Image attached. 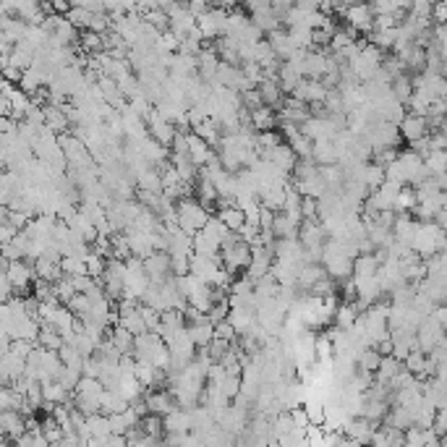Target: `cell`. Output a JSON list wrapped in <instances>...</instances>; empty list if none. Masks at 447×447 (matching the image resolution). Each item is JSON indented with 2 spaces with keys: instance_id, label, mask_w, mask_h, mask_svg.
Segmentation results:
<instances>
[{
  "instance_id": "9c48e42d",
  "label": "cell",
  "mask_w": 447,
  "mask_h": 447,
  "mask_svg": "<svg viewBox=\"0 0 447 447\" xmlns=\"http://www.w3.org/2000/svg\"><path fill=\"white\" fill-rule=\"evenodd\" d=\"M429 131H432V123H429L426 116L411 113V116H406V118L400 120V133H403V139L411 142V144L424 139V136H429Z\"/></svg>"
},
{
  "instance_id": "44dd1931",
  "label": "cell",
  "mask_w": 447,
  "mask_h": 447,
  "mask_svg": "<svg viewBox=\"0 0 447 447\" xmlns=\"http://www.w3.org/2000/svg\"><path fill=\"white\" fill-rule=\"evenodd\" d=\"M403 361L400 358H395V356H384L382 358V364H380V369H377V382H382V384H393V380L403 371V367H400Z\"/></svg>"
},
{
  "instance_id": "d6a6232c",
  "label": "cell",
  "mask_w": 447,
  "mask_h": 447,
  "mask_svg": "<svg viewBox=\"0 0 447 447\" xmlns=\"http://www.w3.org/2000/svg\"><path fill=\"white\" fill-rule=\"evenodd\" d=\"M319 175L329 188L342 184V168H338V165H319Z\"/></svg>"
},
{
  "instance_id": "5bb4252c",
  "label": "cell",
  "mask_w": 447,
  "mask_h": 447,
  "mask_svg": "<svg viewBox=\"0 0 447 447\" xmlns=\"http://www.w3.org/2000/svg\"><path fill=\"white\" fill-rule=\"evenodd\" d=\"M251 120H254V129L257 131H270V129H277L280 126V116L275 113V107L262 105L257 110H251Z\"/></svg>"
},
{
  "instance_id": "d4e9b609",
  "label": "cell",
  "mask_w": 447,
  "mask_h": 447,
  "mask_svg": "<svg viewBox=\"0 0 447 447\" xmlns=\"http://www.w3.org/2000/svg\"><path fill=\"white\" fill-rule=\"evenodd\" d=\"M217 215H220V217L225 220V225H228L230 230H236V233L243 228V225H246V212L241 210L238 204H233V207H225V210H220Z\"/></svg>"
},
{
  "instance_id": "74e56055",
  "label": "cell",
  "mask_w": 447,
  "mask_h": 447,
  "mask_svg": "<svg viewBox=\"0 0 447 447\" xmlns=\"http://www.w3.org/2000/svg\"><path fill=\"white\" fill-rule=\"evenodd\" d=\"M71 280H74V288L79 293H89L94 288V283H97V277L92 275H71Z\"/></svg>"
},
{
  "instance_id": "4316f807",
  "label": "cell",
  "mask_w": 447,
  "mask_h": 447,
  "mask_svg": "<svg viewBox=\"0 0 447 447\" xmlns=\"http://www.w3.org/2000/svg\"><path fill=\"white\" fill-rule=\"evenodd\" d=\"M424 160H426V168L432 175H445L447 173V149H434Z\"/></svg>"
},
{
  "instance_id": "4fadbf2b",
  "label": "cell",
  "mask_w": 447,
  "mask_h": 447,
  "mask_svg": "<svg viewBox=\"0 0 447 447\" xmlns=\"http://www.w3.org/2000/svg\"><path fill=\"white\" fill-rule=\"evenodd\" d=\"M301 76L303 71L293 61H283V66H280V74H277V81H280V87H283V92H290L293 94V89L301 84Z\"/></svg>"
},
{
  "instance_id": "f1b7e54d",
  "label": "cell",
  "mask_w": 447,
  "mask_h": 447,
  "mask_svg": "<svg viewBox=\"0 0 447 447\" xmlns=\"http://www.w3.org/2000/svg\"><path fill=\"white\" fill-rule=\"evenodd\" d=\"M118 325H123V327H129L133 332V335H142V332H146V322H144V316H142V312L136 309V312H129V314H123L120 316V322Z\"/></svg>"
},
{
  "instance_id": "6da1fadb",
  "label": "cell",
  "mask_w": 447,
  "mask_h": 447,
  "mask_svg": "<svg viewBox=\"0 0 447 447\" xmlns=\"http://www.w3.org/2000/svg\"><path fill=\"white\" fill-rule=\"evenodd\" d=\"M175 210H178V225L184 228L186 233L197 236L199 230L207 225V220L212 217V212L199 201V199L184 197L175 201Z\"/></svg>"
},
{
  "instance_id": "1f68e13d",
  "label": "cell",
  "mask_w": 447,
  "mask_h": 447,
  "mask_svg": "<svg viewBox=\"0 0 447 447\" xmlns=\"http://www.w3.org/2000/svg\"><path fill=\"white\" fill-rule=\"evenodd\" d=\"M113 257H118V259L133 257L131 243H129V236H126V233H113Z\"/></svg>"
},
{
  "instance_id": "d6986e66",
  "label": "cell",
  "mask_w": 447,
  "mask_h": 447,
  "mask_svg": "<svg viewBox=\"0 0 447 447\" xmlns=\"http://www.w3.org/2000/svg\"><path fill=\"white\" fill-rule=\"evenodd\" d=\"M34 270H37V277H40V280H50V283H55L58 277H63L61 259H53V257H40V259H34Z\"/></svg>"
},
{
  "instance_id": "7a4b0ae2",
  "label": "cell",
  "mask_w": 447,
  "mask_h": 447,
  "mask_svg": "<svg viewBox=\"0 0 447 447\" xmlns=\"http://www.w3.org/2000/svg\"><path fill=\"white\" fill-rule=\"evenodd\" d=\"M3 270L11 275L19 296H24L29 288H34V280H37L34 262H29V259H6L3 257Z\"/></svg>"
},
{
  "instance_id": "7402d4cb",
  "label": "cell",
  "mask_w": 447,
  "mask_h": 447,
  "mask_svg": "<svg viewBox=\"0 0 447 447\" xmlns=\"http://www.w3.org/2000/svg\"><path fill=\"white\" fill-rule=\"evenodd\" d=\"M358 306L353 301H342L338 303V312H335V327L340 329H351L356 325V319H358Z\"/></svg>"
},
{
  "instance_id": "8d00e7d4",
  "label": "cell",
  "mask_w": 447,
  "mask_h": 447,
  "mask_svg": "<svg viewBox=\"0 0 447 447\" xmlns=\"http://www.w3.org/2000/svg\"><path fill=\"white\" fill-rule=\"evenodd\" d=\"M246 8H249L251 16H259V14H270V11H275V8H272V0H246Z\"/></svg>"
},
{
  "instance_id": "ffe728a7",
  "label": "cell",
  "mask_w": 447,
  "mask_h": 447,
  "mask_svg": "<svg viewBox=\"0 0 447 447\" xmlns=\"http://www.w3.org/2000/svg\"><path fill=\"white\" fill-rule=\"evenodd\" d=\"M380 257L377 254H369V251H364V254H358L353 262V277H371L380 272Z\"/></svg>"
},
{
  "instance_id": "2e32d148",
  "label": "cell",
  "mask_w": 447,
  "mask_h": 447,
  "mask_svg": "<svg viewBox=\"0 0 447 447\" xmlns=\"http://www.w3.org/2000/svg\"><path fill=\"white\" fill-rule=\"evenodd\" d=\"M45 123H47L55 133H66L68 126H71V118H68V113L63 107L50 102V105H45Z\"/></svg>"
},
{
  "instance_id": "277c9868",
  "label": "cell",
  "mask_w": 447,
  "mask_h": 447,
  "mask_svg": "<svg viewBox=\"0 0 447 447\" xmlns=\"http://www.w3.org/2000/svg\"><path fill=\"white\" fill-rule=\"evenodd\" d=\"M345 21H348V27L356 29V32H367V34H371L374 32V19H377V14H374V8L369 6L367 0H358V3H351L348 8H345Z\"/></svg>"
},
{
  "instance_id": "603a6c76",
  "label": "cell",
  "mask_w": 447,
  "mask_h": 447,
  "mask_svg": "<svg viewBox=\"0 0 447 447\" xmlns=\"http://www.w3.org/2000/svg\"><path fill=\"white\" fill-rule=\"evenodd\" d=\"M191 338L197 342V348H207L215 340V322H201V325H188Z\"/></svg>"
},
{
  "instance_id": "e0dca14e",
  "label": "cell",
  "mask_w": 447,
  "mask_h": 447,
  "mask_svg": "<svg viewBox=\"0 0 447 447\" xmlns=\"http://www.w3.org/2000/svg\"><path fill=\"white\" fill-rule=\"evenodd\" d=\"M110 340H113V345L118 348L120 353H133V348H136V335L129 327H123V325H113L110 327Z\"/></svg>"
},
{
  "instance_id": "4dcf8cb0",
  "label": "cell",
  "mask_w": 447,
  "mask_h": 447,
  "mask_svg": "<svg viewBox=\"0 0 447 447\" xmlns=\"http://www.w3.org/2000/svg\"><path fill=\"white\" fill-rule=\"evenodd\" d=\"M55 293H58V298L63 303H68L79 290L74 288V280H71V275H63V277H58L55 280Z\"/></svg>"
},
{
  "instance_id": "5b68a950",
  "label": "cell",
  "mask_w": 447,
  "mask_h": 447,
  "mask_svg": "<svg viewBox=\"0 0 447 447\" xmlns=\"http://www.w3.org/2000/svg\"><path fill=\"white\" fill-rule=\"evenodd\" d=\"M251 264V243H246L243 238H238L236 243L223 246V267L228 272L236 275L238 270H249Z\"/></svg>"
},
{
  "instance_id": "836d02e7",
  "label": "cell",
  "mask_w": 447,
  "mask_h": 447,
  "mask_svg": "<svg viewBox=\"0 0 447 447\" xmlns=\"http://www.w3.org/2000/svg\"><path fill=\"white\" fill-rule=\"evenodd\" d=\"M215 338H223V340L236 342L238 332H236V327H233V322H230V319H223V322H215Z\"/></svg>"
},
{
  "instance_id": "60d3db41",
  "label": "cell",
  "mask_w": 447,
  "mask_h": 447,
  "mask_svg": "<svg viewBox=\"0 0 447 447\" xmlns=\"http://www.w3.org/2000/svg\"><path fill=\"white\" fill-rule=\"evenodd\" d=\"M437 223H439V228L447 233V207H442V210H439V215H437Z\"/></svg>"
},
{
  "instance_id": "ac0fdd59",
  "label": "cell",
  "mask_w": 447,
  "mask_h": 447,
  "mask_svg": "<svg viewBox=\"0 0 447 447\" xmlns=\"http://www.w3.org/2000/svg\"><path fill=\"white\" fill-rule=\"evenodd\" d=\"M322 277H327V267L322 262H306L301 264V270H298V285L303 288H312L314 283H319Z\"/></svg>"
},
{
  "instance_id": "ab89813d",
  "label": "cell",
  "mask_w": 447,
  "mask_h": 447,
  "mask_svg": "<svg viewBox=\"0 0 447 447\" xmlns=\"http://www.w3.org/2000/svg\"><path fill=\"white\" fill-rule=\"evenodd\" d=\"M16 233H19V228L14 223H0V241L3 243H11L16 238Z\"/></svg>"
},
{
  "instance_id": "52a82bcc",
  "label": "cell",
  "mask_w": 447,
  "mask_h": 447,
  "mask_svg": "<svg viewBox=\"0 0 447 447\" xmlns=\"http://www.w3.org/2000/svg\"><path fill=\"white\" fill-rule=\"evenodd\" d=\"M24 374H27V358L24 356L14 353V351L0 353V382L3 384H14Z\"/></svg>"
},
{
  "instance_id": "7c38bea8",
  "label": "cell",
  "mask_w": 447,
  "mask_h": 447,
  "mask_svg": "<svg viewBox=\"0 0 447 447\" xmlns=\"http://www.w3.org/2000/svg\"><path fill=\"white\" fill-rule=\"evenodd\" d=\"M259 94H262V102L270 107H275V110H280L283 107V102H285V97H283V87H280V81L277 79H264L259 87Z\"/></svg>"
},
{
  "instance_id": "ba28073f",
  "label": "cell",
  "mask_w": 447,
  "mask_h": 447,
  "mask_svg": "<svg viewBox=\"0 0 447 447\" xmlns=\"http://www.w3.org/2000/svg\"><path fill=\"white\" fill-rule=\"evenodd\" d=\"M149 133H152V139H157L160 144L165 146H173V139H175V133H178V126L168 120L160 110H152L149 113Z\"/></svg>"
},
{
  "instance_id": "9a60e30c",
  "label": "cell",
  "mask_w": 447,
  "mask_h": 447,
  "mask_svg": "<svg viewBox=\"0 0 447 447\" xmlns=\"http://www.w3.org/2000/svg\"><path fill=\"white\" fill-rule=\"evenodd\" d=\"M314 160L319 165H335L340 160V149L335 144V139H319V142H314Z\"/></svg>"
},
{
  "instance_id": "83f0119b",
  "label": "cell",
  "mask_w": 447,
  "mask_h": 447,
  "mask_svg": "<svg viewBox=\"0 0 447 447\" xmlns=\"http://www.w3.org/2000/svg\"><path fill=\"white\" fill-rule=\"evenodd\" d=\"M139 186H142V188H146V191H157V194H160V188H162V175H160L155 168H149V165H146V168H142V171H139Z\"/></svg>"
},
{
  "instance_id": "cb8c5ba5",
  "label": "cell",
  "mask_w": 447,
  "mask_h": 447,
  "mask_svg": "<svg viewBox=\"0 0 447 447\" xmlns=\"http://www.w3.org/2000/svg\"><path fill=\"white\" fill-rule=\"evenodd\" d=\"M61 267H63V275H89L87 257H79V254H66L61 259Z\"/></svg>"
},
{
  "instance_id": "f546056e",
  "label": "cell",
  "mask_w": 447,
  "mask_h": 447,
  "mask_svg": "<svg viewBox=\"0 0 447 447\" xmlns=\"http://www.w3.org/2000/svg\"><path fill=\"white\" fill-rule=\"evenodd\" d=\"M66 306L74 312V314L79 316V319H84V316L92 312V298H89V293H76Z\"/></svg>"
},
{
  "instance_id": "d590c367",
  "label": "cell",
  "mask_w": 447,
  "mask_h": 447,
  "mask_svg": "<svg viewBox=\"0 0 447 447\" xmlns=\"http://www.w3.org/2000/svg\"><path fill=\"white\" fill-rule=\"evenodd\" d=\"M228 314H230V296H228V298H223V301L212 303V309H210L212 322H223V319H228Z\"/></svg>"
},
{
  "instance_id": "8fae6325",
  "label": "cell",
  "mask_w": 447,
  "mask_h": 447,
  "mask_svg": "<svg viewBox=\"0 0 447 447\" xmlns=\"http://www.w3.org/2000/svg\"><path fill=\"white\" fill-rule=\"evenodd\" d=\"M327 92L329 89L325 87V81L322 79H306L293 89V97H298V100L309 102V105H322L325 97H327Z\"/></svg>"
},
{
  "instance_id": "e575fe53",
  "label": "cell",
  "mask_w": 447,
  "mask_h": 447,
  "mask_svg": "<svg viewBox=\"0 0 447 447\" xmlns=\"http://www.w3.org/2000/svg\"><path fill=\"white\" fill-rule=\"evenodd\" d=\"M87 270H89V275L92 277H97V280H100V277L105 275V270H107V262L105 259H102V257H100V254H89V257H87Z\"/></svg>"
},
{
  "instance_id": "30bf717a",
  "label": "cell",
  "mask_w": 447,
  "mask_h": 447,
  "mask_svg": "<svg viewBox=\"0 0 447 447\" xmlns=\"http://www.w3.org/2000/svg\"><path fill=\"white\" fill-rule=\"evenodd\" d=\"M144 267L149 277H152V283H157L162 285L168 275L173 272V264H171V251H155V254H149L144 259Z\"/></svg>"
},
{
  "instance_id": "f35d334b",
  "label": "cell",
  "mask_w": 447,
  "mask_h": 447,
  "mask_svg": "<svg viewBox=\"0 0 447 447\" xmlns=\"http://www.w3.org/2000/svg\"><path fill=\"white\" fill-rule=\"evenodd\" d=\"M301 212H303V220H306V217H319V199H316V197H303Z\"/></svg>"
},
{
  "instance_id": "484cf974",
  "label": "cell",
  "mask_w": 447,
  "mask_h": 447,
  "mask_svg": "<svg viewBox=\"0 0 447 447\" xmlns=\"http://www.w3.org/2000/svg\"><path fill=\"white\" fill-rule=\"evenodd\" d=\"M382 358H384V356L377 351V345H369V348H364V351L358 353V367H364L367 371H374V374H377Z\"/></svg>"
},
{
  "instance_id": "8992f818",
  "label": "cell",
  "mask_w": 447,
  "mask_h": 447,
  "mask_svg": "<svg viewBox=\"0 0 447 447\" xmlns=\"http://www.w3.org/2000/svg\"><path fill=\"white\" fill-rule=\"evenodd\" d=\"M327 228L325 223H319L316 217H306L301 223V230H298V241L303 243V249H312V251H325V238H327Z\"/></svg>"
},
{
  "instance_id": "3957f363",
  "label": "cell",
  "mask_w": 447,
  "mask_h": 447,
  "mask_svg": "<svg viewBox=\"0 0 447 447\" xmlns=\"http://www.w3.org/2000/svg\"><path fill=\"white\" fill-rule=\"evenodd\" d=\"M27 432V419L21 411L8 408V411H0V439L3 445H16V439Z\"/></svg>"
}]
</instances>
